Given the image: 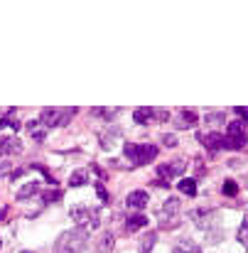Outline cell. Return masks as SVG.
Instances as JSON below:
<instances>
[{
	"mask_svg": "<svg viewBox=\"0 0 248 253\" xmlns=\"http://www.w3.org/2000/svg\"><path fill=\"white\" fill-rule=\"evenodd\" d=\"M89 246V231L84 229H71V231H64L57 243H54V251L57 253H84Z\"/></svg>",
	"mask_w": 248,
	"mask_h": 253,
	"instance_id": "cell-1",
	"label": "cell"
},
{
	"mask_svg": "<svg viewBox=\"0 0 248 253\" xmlns=\"http://www.w3.org/2000/svg\"><path fill=\"white\" fill-rule=\"evenodd\" d=\"M157 145H152V142H126L123 145V155H126L135 167H143L148 162H152L157 158Z\"/></svg>",
	"mask_w": 248,
	"mask_h": 253,
	"instance_id": "cell-2",
	"label": "cell"
},
{
	"mask_svg": "<svg viewBox=\"0 0 248 253\" xmlns=\"http://www.w3.org/2000/svg\"><path fill=\"white\" fill-rule=\"evenodd\" d=\"M79 113V108H42V113H39V123L45 128H62L66 126L74 116Z\"/></svg>",
	"mask_w": 248,
	"mask_h": 253,
	"instance_id": "cell-3",
	"label": "cell"
},
{
	"mask_svg": "<svg viewBox=\"0 0 248 253\" xmlns=\"http://www.w3.org/2000/svg\"><path fill=\"white\" fill-rule=\"evenodd\" d=\"M69 214H71V221H74L79 229H84V231L99 229V224H101L99 209H89V206H74Z\"/></svg>",
	"mask_w": 248,
	"mask_h": 253,
	"instance_id": "cell-4",
	"label": "cell"
},
{
	"mask_svg": "<svg viewBox=\"0 0 248 253\" xmlns=\"http://www.w3.org/2000/svg\"><path fill=\"white\" fill-rule=\"evenodd\" d=\"M157 219H160V226L162 229H175L180 224V199L177 197H170L167 202L162 204V211L157 214Z\"/></svg>",
	"mask_w": 248,
	"mask_h": 253,
	"instance_id": "cell-5",
	"label": "cell"
},
{
	"mask_svg": "<svg viewBox=\"0 0 248 253\" xmlns=\"http://www.w3.org/2000/svg\"><path fill=\"white\" fill-rule=\"evenodd\" d=\"M226 142H229V148L233 150H243L248 145V130L241 121H231L229 128H226Z\"/></svg>",
	"mask_w": 248,
	"mask_h": 253,
	"instance_id": "cell-6",
	"label": "cell"
},
{
	"mask_svg": "<svg viewBox=\"0 0 248 253\" xmlns=\"http://www.w3.org/2000/svg\"><path fill=\"white\" fill-rule=\"evenodd\" d=\"M199 142L209 148V153H214V150H226V148H229L226 135L214 133V130H209V133H199Z\"/></svg>",
	"mask_w": 248,
	"mask_h": 253,
	"instance_id": "cell-7",
	"label": "cell"
},
{
	"mask_svg": "<svg viewBox=\"0 0 248 253\" xmlns=\"http://www.w3.org/2000/svg\"><path fill=\"white\" fill-rule=\"evenodd\" d=\"M182 172H184V162H182V160L165 162V165H160V167H157V177H160V182H170V179H177Z\"/></svg>",
	"mask_w": 248,
	"mask_h": 253,
	"instance_id": "cell-8",
	"label": "cell"
},
{
	"mask_svg": "<svg viewBox=\"0 0 248 253\" xmlns=\"http://www.w3.org/2000/svg\"><path fill=\"white\" fill-rule=\"evenodd\" d=\"M22 153V142L13 135H3L0 138V158H8V155H20Z\"/></svg>",
	"mask_w": 248,
	"mask_h": 253,
	"instance_id": "cell-9",
	"label": "cell"
},
{
	"mask_svg": "<svg viewBox=\"0 0 248 253\" xmlns=\"http://www.w3.org/2000/svg\"><path fill=\"white\" fill-rule=\"evenodd\" d=\"M148 204H150V194H148L145 190H133V192L126 197V206H128V209H135V211H138V209H145Z\"/></svg>",
	"mask_w": 248,
	"mask_h": 253,
	"instance_id": "cell-10",
	"label": "cell"
},
{
	"mask_svg": "<svg viewBox=\"0 0 248 253\" xmlns=\"http://www.w3.org/2000/svg\"><path fill=\"white\" fill-rule=\"evenodd\" d=\"M197 123H199V113L192 111V108H184V111H180L177 118H175V126H177L180 130H184V128H194Z\"/></svg>",
	"mask_w": 248,
	"mask_h": 253,
	"instance_id": "cell-11",
	"label": "cell"
},
{
	"mask_svg": "<svg viewBox=\"0 0 248 253\" xmlns=\"http://www.w3.org/2000/svg\"><path fill=\"white\" fill-rule=\"evenodd\" d=\"M133 121H135V123H140V126H145V123L155 121V108H150V106H140V108H135Z\"/></svg>",
	"mask_w": 248,
	"mask_h": 253,
	"instance_id": "cell-12",
	"label": "cell"
},
{
	"mask_svg": "<svg viewBox=\"0 0 248 253\" xmlns=\"http://www.w3.org/2000/svg\"><path fill=\"white\" fill-rule=\"evenodd\" d=\"M145 226H148V216H145V214H133V216H128V221H126V231H128V234L140 231V229H145Z\"/></svg>",
	"mask_w": 248,
	"mask_h": 253,
	"instance_id": "cell-13",
	"label": "cell"
},
{
	"mask_svg": "<svg viewBox=\"0 0 248 253\" xmlns=\"http://www.w3.org/2000/svg\"><path fill=\"white\" fill-rule=\"evenodd\" d=\"M27 130H30V138L37 140V142H42V140L47 138V130L39 126V121H30V123H27Z\"/></svg>",
	"mask_w": 248,
	"mask_h": 253,
	"instance_id": "cell-14",
	"label": "cell"
},
{
	"mask_svg": "<svg viewBox=\"0 0 248 253\" xmlns=\"http://www.w3.org/2000/svg\"><path fill=\"white\" fill-rule=\"evenodd\" d=\"M113 243H116L113 234L111 231H103L101 238H99V253H113Z\"/></svg>",
	"mask_w": 248,
	"mask_h": 253,
	"instance_id": "cell-15",
	"label": "cell"
},
{
	"mask_svg": "<svg viewBox=\"0 0 248 253\" xmlns=\"http://www.w3.org/2000/svg\"><path fill=\"white\" fill-rule=\"evenodd\" d=\"M120 138V133L118 130H103V133H99V140H101V145L108 150V148H113V142Z\"/></svg>",
	"mask_w": 248,
	"mask_h": 253,
	"instance_id": "cell-16",
	"label": "cell"
},
{
	"mask_svg": "<svg viewBox=\"0 0 248 253\" xmlns=\"http://www.w3.org/2000/svg\"><path fill=\"white\" fill-rule=\"evenodd\" d=\"M34 194H39V185H37V182H30V185H25V187L17 190V199H20V202H25V199L34 197Z\"/></svg>",
	"mask_w": 248,
	"mask_h": 253,
	"instance_id": "cell-17",
	"label": "cell"
},
{
	"mask_svg": "<svg viewBox=\"0 0 248 253\" xmlns=\"http://www.w3.org/2000/svg\"><path fill=\"white\" fill-rule=\"evenodd\" d=\"M177 190L182 194H187V197H197V182H194V179H180Z\"/></svg>",
	"mask_w": 248,
	"mask_h": 253,
	"instance_id": "cell-18",
	"label": "cell"
},
{
	"mask_svg": "<svg viewBox=\"0 0 248 253\" xmlns=\"http://www.w3.org/2000/svg\"><path fill=\"white\" fill-rule=\"evenodd\" d=\"M89 182V174L84 172V170H76V172H71V177H69V185L71 187H81V185H86Z\"/></svg>",
	"mask_w": 248,
	"mask_h": 253,
	"instance_id": "cell-19",
	"label": "cell"
},
{
	"mask_svg": "<svg viewBox=\"0 0 248 253\" xmlns=\"http://www.w3.org/2000/svg\"><path fill=\"white\" fill-rule=\"evenodd\" d=\"M91 113L94 116H99V118H106V121H113L116 118V108H101V106H96V108H91Z\"/></svg>",
	"mask_w": 248,
	"mask_h": 253,
	"instance_id": "cell-20",
	"label": "cell"
},
{
	"mask_svg": "<svg viewBox=\"0 0 248 253\" xmlns=\"http://www.w3.org/2000/svg\"><path fill=\"white\" fill-rule=\"evenodd\" d=\"M13 113H15V111H8V116H3V118H0V130H5V128L20 130V123L13 118Z\"/></svg>",
	"mask_w": 248,
	"mask_h": 253,
	"instance_id": "cell-21",
	"label": "cell"
},
{
	"mask_svg": "<svg viewBox=\"0 0 248 253\" xmlns=\"http://www.w3.org/2000/svg\"><path fill=\"white\" fill-rule=\"evenodd\" d=\"M155 238H157V234H155V231L145 234V238L140 241V253H150V251H152V246H155Z\"/></svg>",
	"mask_w": 248,
	"mask_h": 253,
	"instance_id": "cell-22",
	"label": "cell"
},
{
	"mask_svg": "<svg viewBox=\"0 0 248 253\" xmlns=\"http://www.w3.org/2000/svg\"><path fill=\"white\" fill-rule=\"evenodd\" d=\"M221 194H226V197H236V194H238V185L233 182V179H226V182L221 185Z\"/></svg>",
	"mask_w": 248,
	"mask_h": 253,
	"instance_id": "cell-23",
	"label": "cell"
},
{
	"mask_svg": "<svg viewBox=\"0 0 248 253\" xmlns=\"http://www.w3.org/2000/svg\"><path fill=\"white\" fill-rule=\"evenodd\" d=\"M42 199H45V204H52V202H59L62 199V192L54 187V190H47L45 194H42Z\"/></svg>",
	"mask_w": 248,
	"mask_h": 253,
	"instance_id": "cell-24",
	"label": "cell"
},
{
	"mask_svg": "<svg viewBox=\"0 0 248 253\" xmlns=\"http://www.w3.org/2000/svg\"><path fill=\"white\" fill-rule=\"evenodd\" d=\"M238 241H241V246H246V248H248V219H243V221H241V229H238Z\"/></svg>",
	"mask_w": 248,
	"mask_h": 253,
	"instance_id": "cell-25",
	"label": "cell"
},
{
	"mask_svg": "<svg viewBox=\"0 0 248 253\" xmlns=\"http://www.w3.org/2000/svg\"><path fill=\"white\" fill-rule=\"evenodd\" d=\"M233 113H238V116H241V123H243V121H248V106H236V108H233Z\"/></svg>",
	"mask_w": 248,
	"mask_h": 253,
	"instance_id": "cell-26",
	"label": "cell"
},
{
	"mask_svg": "<svg viewBox=\"0 0 248 253\" xmlns=\"http://www.w3.org/2000/svg\"><path fill=\"white\" fill-rule=\"evenodd\" d=\"M96 194H99V199H101V202H108V199H111V197H108V192H106V187H103L101 182L96 185Z\"/></svg>",
	"mask_w": 248,
	"mask_h": 253,
	"instance_id": "cell-27",
	"label": "cell"
},
{
	"mask_svg": "<svg viewBox=\"0 0 248 253\" xmlns=\"http://www.w3.org/2000/svg\"><path fill=\"white\" fill-rule=\"evenodd\" d=\"M155 118L157 121H170V111H165V108H155Z\"/></svg>",
	"mask_w": 248,
	"mask_h": 253,
	"instance_id": "cell-28",
	"label": "cell"
},
{
	"mask_svg": "<svg viewBox=\"0 0 248 253\" xmlns=\"http://www.w3.org/2000/svg\"><path fill=\"white\" fill-rule=\"evenodd\" d=\"M162 140H165V145H170V148H172V145H177V138H175L172 133H165V138H162Z\"/></svg>",
	"mask_w": 248,
	"mask_h": 253,
	"instance_id": "cell-29",
	"label": "cell"
},
{
	"mask_svg": "<svg viewBox=\"0 0 248 253\" xmlns=\"http://www.w3.org/2000/svg\"><path fill=\"white\" fill-rule=\"evenodd\" d=\"M224 121V113H212V116H206V123H221Z\"/></svg>",
	"mask_w": 248,
	"mask_h": 253,
	"instance_id": "cell-30",
	"label": "cell"
},
{
	"mask_svg": "<svg viewBox=\"0 0 248 253\" xmlns=\"http://www.w3.org/2000/svg\"><path fill=\"white\" fill-rule=\"evenodd\" d=\"M22 174H25V170H22V167H17V170H13V172H10V182H17V179H20Z\"/></svg>",
	"mask_w": 248,
	"mask_h": 253,
	"instance_id": "cell-31",
	"label": "cell"
},
{
	"mask_svg": "<svg viewBox=\"0 0 248 253\" xmlns=\"http://www.w3.org/2000/svg\"><path fill=\"white\" fill-rule=\"evenodd\" d=\"M8 214H10V206H3V209H0V224L8 219Z\"/></svg>",
	"mask_w": 248,
	"mask_h": 253,
	"instance_id": "cell-32",
	"label": "cell"
},
{
	"mask_svg": "<svg viewBox=\"0 0 248 253\" xmlns=\"http://www.w3.org/2000/svg\"><path fill=\"white\" fill-rule=\"evenodd\" d=\"M94 172H96V174H99V177H101V179H106V172H103V170H101V167H99V165H94Z\"/></svg>",
	"mask_w": 248,
	"mask_h": 253,
	"instance_id": "cell-33",
	"label": "cell"
},
{
	"mask_svg": "<svg viewBox=\"0 0 248 253\" xmlns=\"http://www.w3.org/2000/svg\"><path fill=\"white\" fill-rule=\"evenodd\" d=\"M8 170H10V165H0V174H5Z\"/></svg>",
	"mask_w": 248,
	"mask_h": 253,
	"instance_id": "cell-34",
	"label": "cell"
},
{
	"mask_svg": "<svg viewBox=\"0 0 248 253\" xmlns=\"http://www.w3.org/2000/svg\"><path fill=\"white\" fill-rule=\"evenodd\" d=\"M197 253H199V251H197Z\"/></svg>",
	"mask_w": 248,
	"mask_h": 253,
	"instance_id": "cell-35",
	"label": "cell"
}]
</instances>
